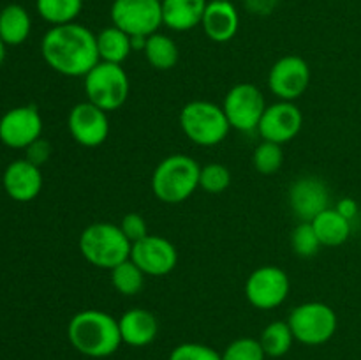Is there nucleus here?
Here are the masks:
<instances>
[{
    "mask_svg": "<svg viewBox=\"0 0 361 360\" xmlns=\"http://www.w3.org/2000/svg\"><path fill=\"white\" fill-rule=\"evenodd\" d=\"M41 53L53 71L71 78H85L101 62L97 35L76 21L49 28L41 41Z\"/></svg>",
    "mask_w": 361,
    "mask_h": 360,
    "instance_id": "nucleus-1",
    "label": "nucleus"
},
{
    "mask_svg": "<svg viewBox=\"0 0 361 360\" xmlns=\"http://www.w3.org/2000/svg\"><path fill=\"white\" fill-rule=\"evenodd\" d=\"M67 335L74 349L90 359L113 355L122 344L118 320L99 309H85L74 314Z\"/></svg>",
    "mask_w": 361,
    "mask_h": 360,
    "instance_id": "nucleus-2",
    "label": "nucleus"
},
{
    "mask_svg": "<svg viewBox=\"0 0 361 360\" xmlns=\"http://www.w3.org/2000/svg\"><path fill=\"white\" fill-rule=\"evenodd\" d=\"M201 166L196 159L173 154L162 159L152 175V191L164 203L175 205L189 200L200 187Z\"/></svg>",
    "mask_w": 361,
    "mask_h": 360,
    "instance_id": "nucleus-3",
    "label": "nucleus"
},
{
    "mask_svg": "<svg viewBox=\"0 0 361 360\" xmlns=\"http://www.w3.org/2000/svg\"><path fill=\"white\" fill-rule=\"evenodd\" d=\"M133 244L127 240L118 224L94 222L80 235V253L85 260L97 268L111 270L130 258Z\"/></svg>",
    "mask_w": 361,
    "mask_h": 360,
    "instance_id": "nucleus-4",
    "label": "nucleus"
},
{
    "mask_svg": "<svg viewBox=\"0 0 361 360\" xmlns=\"http://www.w3.org/2000/svg\"><path fill=\"white\" fill-rule=\"evenodd\" d=\"M180 127L192 143L215 147L228 138L229 126L222 106L210 101H190L180 113Z\"/></svg>",
    "mask_w": 361,
    "mask_h": 360,
    "instance_id": "nucleus-5",
    "label": "nucleus"
},
{
    "mask_svg": "<svg viewBox=\"0 0 361 360\" xmlns=\"http://www.w3.org/2000/svg\"><path fill=\"white\" fill-rule=\"evenodd\" d=\"M83 87L87 101L108 113L122 108L129 97V76L120 64L99 62L85 74Z\"/></svg>",
    "mask_w": 361,
    "mask_h": 360,
    "instance_id": "nucleus-6",
    "label": "nucleus"
},
{
    "mask_svg": "<svg viewBox=\"0 0 361 360\" xmlns=\"http://www.w3.org/2000/svg\"><path fill=\"white\" fill-rule=\"evenodd\" d=\"M295 341L307 346H321L330 341L338 327L337 313L324 302L296 306L288 318Z\"/></svg>",
    "mask_w": 361,
    "mask_h": 360,
    "instance_id": "nucleus-7",
    "label": "nucleus"
},
{
    "mask_svg": "<svg viewBox=\"0 0 361 360\" xmlns=\"http://www.w3.org/2000/svg\"><path fill=\"white\" fill-rule=\"evenodd\" d=\"M109 14L113 25L130 37H148L164 25L161 0H115Z\"/></svg>",
    "mask_w": 361,
    "mask_h": 360,
    "instance_id": "nucleus-8",
    "label": "nucleus"
},
{
    "mask_svg": "<svg viewBox=\"0 0 361 360\" xmlns=\"http://www.w3.org/2000/svg\"><path fill=\"white\" fill-rule=\"evenodd\" d=\"M222 109L231 129L250 133L259 126L261 116L267 109V101L256 85L238 83L226 94Z\"/></svg>",
    "mask_w": 361,
    "mask_h": 360,
    "instance_id": "nucleus-9",
    "label": "nucleus"
},
{
    "mask_svg": "<svg viewBox=\"0 0 361 360\" xmlns=\"http://www.w3.org/2000/svg\"><path fill=\"white\" fill-rule=\"evenodd\" d=\"M291 289L288 274L275 265L256 268L245 281V296L256 309L270 311L286 302Z\"/></svg>",
    "mask_w": 361,
    "mask_h": 360,
    "instance_id": "nucleus-10",
    "label": "nucleus"
},
{
    "mask_svg": "<svg viewBox=\"0 0 361 360\" xmlns=\"http://www.w3.org/2000/svg\"><path fill=\"white\" fill-rule=\"evenodd\" d=\"M310 85V67L298 55H286L271 66L268 73L270 92L279 101H291L302 97Z\"/></svg>",
    "mask_w": 361,
    "mask_h": 360,
    "instance_id": "nucleus-11",
    "label": "nucleus"
},
{
    "mask_svg": "<svg viewBox=\"0 0 361 360\" xmlns=\"http://www.w3.org/2000/svg\"><path fill=\"white\" fill-rule=\"evenodd\" d=\"M67 127H69L71 136L81 147H99L109 136L108 112L90 101L78 102L67 116Z\"/></svg>",
    "mask_w": 361,
    "mask_h": 360,
    "instance_id": "nucleus-12",
    "label": "nucleus"
},
{
    "mask_svg": "<svg viewBox=\"0 0 361 360\" xmlns=\"http://www.w3.org/2000/svg\"><path fill=\"white\" fill-rule=\"evenodd\" d=\"M130 260L143 270L145 275L162 277L175 270L178 263L176 247L161 235H148L130 247Z\"/></svg>",
    "mask_w": 361,
    "mask_h": 360,
    "instance_id": "nucleus-13",
    "label": "nucleus"
},
{
    "mask_svg": "<svg viewBox=\"0 0 361 360\" xmlns=\"http://www.w3.org/2000/svg\"><path fill=\"white\" fill-rule=\"evenodd\" d=\"M41 133L42 119L34 104L16 106L0 119V141L11 148H27Z\"/></svg>",
    "mask_w": 361,
    "mask_h": 360,
    "instance_id": "nucleus-14",
    "label": "nucleus"
},
{
    "mask_svg": "<svg viewBox=\"0 0 361 360\" xmlns=\"http://www.w3.org/2000/svg\"><path fill=\"white\" fill-rule=\"evenodd\" d=\"M302 126L303 115L298 106L291 101H279L267 106L257 126V133L264 141L284 145L298 136Z\"/></svg>",
    "mask_w": 361,
    "mask_h": 360,
    "instance_id": "nucleus-15",
    "label": "nucleus"
},
{
    "mask_svg": "<svg viewBox=\"0 0 361 360\" xmlns=\"http://www.w3.org/2000/svg\"><path fill=\"white\" fill-rule=\"evenodd\" d=\"M289 207L302 222H312L323 210L330 208V191L317 176H300L289 187Z\"/></svg>",
    "mask_w": 361,
    "mask_h": 360,
    "instance_id": "nucleus-16",
    "label": "nucleus"
},
{
    "mask_svg": "<svg viewBox=\"0 0 361 360\" xmlns=\"http://www.w3.org/2000/svg\"><path fill=\"white\" fill-rule=\"evenodd\" d=\"M4 189L9 198L20 203L35 200L42 189L41 168L28 159L13 161L4 172Z\"/></svg>",
    "mask_w": 361,
    "mask_h": 360,
    "instance_id": "nucleus-17",
    "label": "nucleus"
},
{
    "mask_svg": "<svg viewBox=\"0 0 361 360\" xmlns=\"http://www.w3.org/2000/svg\"><path fill=\"white\" fill-rule=\"evenodd\" d=\"M201 27L214 42H228L236 35L240 16L231 0H212L204 9Z\"/></svg>",
    "mask_w": 361,
    "mask_h": 360,
    "instance_id": "nucleus-18",
    "label": "nucleus"
},
{
    "mask_svg": "<svg viewBox=\"0 0 361 360\" xmlns=\"http://www.w3.org/2000/svg\"><path fill=\"white\" fill-rule=\"evenodd\" d=\"M118 328L122 342L133 348H143L157 337L159 323L154 313L136 307V309L126 311L118 318Z\"/></svg>",
    "mask_w": 361,
    "mask_h": 360,
    "instance_id": "nucleus-19",
    "label": "nucleus"
},
{
    "mask_svg": "<svg viewBox=\"0 0 361 360\" xmlns=\"http://www.w3.org/2000/svg\"><path fill=\"white\" fill-rule=\"evenodd\" d=\"M162 23L175 32H187L201 25L207 0H161Z\"/></svg>",
    "mask_w": 361,
    "mask_h": 360,
    "instance_id": "nucleus-20",
    "label": "nucleus"
},
{
    "mask_svg": "<svg viewBox=\"0 0 361 360\" xmlns=\"http://www.w3.org/2000/svg\"><path fill=\"white\" fill-rule=\"evenodd\" d=\"M314 229L319 236L321 246L338 247L351 236V221L345 219L337 208H326L312 221Z\"/></svg>",
    "mask_w": 361,
    "mask_h": 360,
    "instance_id": "nucleus-21",
    "label": "nucleus"
},
{
    "mask_svg": "<svg viewBox=\"0 0 361 360\" xmlns=\"http://www.w3.org/2000/svg\"><path fill=\"white\" fill-rule=\"evenodd\" d=\"M32 20L20 4H9L0 11V39L6 46H18L30 35Z\"/></svg>",
    "mask_w": 361,
    "mask_h": 360,
    "instance_id": "nucleus-22",
    "label": "nucleus"
},
{
    "mask_svg": "<svg viewBox=\"0 0 361 360\" xmlns=\"http://www.w3.org/2000/svg\"><path fill=\"white\" fill-rule=\"evenodd\" d=\"M97 52L101 62H111L122 66L123 60L133 53L130 35L120 30L115 25L102 28L97 34Z\"/></svg>",
    "mask_w": 361,
    "mask_h": 360,
    "instance_id": "nucleus-23",
    "label": "nucleus"
},
{
    "mask_svg": "<svg viewBox=\"0 0 361 360\" xmlns=\"http://www.w3.org/2000/svg\"><path fill=\"white\" fill-rule=\"evenodd\" d=\"M145 56H147L148 64L157 71H169L178 64L180 52L176 42L173 41L169 35L155 32V34L148 35L147 42H145Z\"/></svg>",
    "mask_w": 361,
    "mask_h": 360,
    "instance_id": "nucleus-24",
    "label": "nucleus"
},
{
    "mask_svg": "<svg viewBox=\"0 0 361 360\" xmlns=\"http://www.w3.org/2000/svg\"><path fill=\"white\" fill-rule=\"evenodd\" d=\"M35 9L42 20L56 27L74 23L83 11V0H35Z\"/></svg>",
    "mask_w": 361,
    "mask_h": 360,
    "instance_id": "nucleus-25",
    "label": "nucleus"
},
{
    "mask_svg": "<svg viewBox=\"0 0 361 360\" xmlns=\"http://www.w3.org/2000/svg\"><path fill=\"white\" fill-rule=\"evenodd\" d=\"M259 342L267 356L279 359V356H284L291 349L293 342H295V335H293L288 321H274V323L267 325L264 330L261 332Z\"/></svg>",
    "mask_w": 361,
    "mask_h": 360,
    "instance_id": "nucleus-26",
    "label": "nucleus"
},
{
    "mask_svg": "<svg viewBox=\"0 0 361 360\" xmlns=\"http://www.w3.org/2000/svg\"><path fill=\"white\" fill-rule=\"evenodd\" d=\"M111 284L120 295L134 296L143 289L145 274L133 260H126L111 268Z\"/></svg>",
    "mask_w": 361,
    "mask_h": 360,
    "instance_id": "nucleus-27",
    "label": "nucleus"
},
{
    "mask_svg": "<svg viewBox=\"0 0 361 360\" xmlns=\"http://www.w3.org/2000/svg\"><path fill=\"white\" fill-rule=\"evenodd\" d=\"M254 168L263 175H274L281 169L284 162V154H282V145L274 143V141H261L252 154Z\"/></svg>",
    "mask_w": 361,
    "mask_h": 360,
    "instance_id": "nucleus-28",
    "label": "nucleus"
},
{
    "mask_svg": "<svg viewBox=\"0 0 361 360\" xmlns=\"http://www.w3.org/2000/svg\"><path fill=\"white\" fill-rule=\"evenodd\" d=\"M231 184V173L221 162H210L201 166L200 187L210 194H221Z\"/></svg>",
    "mask_w": 361,
    "mask_h": 360,
    "instance_id": "nucleus-29",
    "label": "nucleus"
},
{
    "mask_svg": "<svg viewBox=\"0 0 361 360\" xmlns=\"http://www.w3.org/2000/svg\"><path fill=\"white\" fill-rule=\"evenodd\" d=\"M291 247L293 253L302 258L316 256L317 251L321 249L319 236L314 229L312 222H300L291 233Z\"/></svg>",
    "mask_w": 361,
    "mask_h": 360,
    "instance_id": "nucleus-30",
    "label": "nucleus"
},
{
    "mask_svg": "<svg viewBox=\"0 0 361 360\" xmlns=\"http://www.w3.org/2000/svg\"><path fill=\"white\" fill-rule=\"evenodd\" d=\"M267 353H264L263 346H261L259 339L252 337H240L229 342L228 348L222 353V360H264Z\"/></svg>",
    "mask_w": 361,
    "mask_h": 360,
    "instance_id": "nucleus-31",
    "label": "nucleus"
},
{
    "mask_svg": "<svg viewBox=\"0 0 361 360\" xmlns=\"http://www.w3.org/2000/svg\"><path fill=\"white\" fill-rule=\"evenodd\" d=\"M169 360H222V355L201 342H183L173 349Z\"/></svg>",
    "mask_w": 361,
    "mask_h": 360,
    "instance_id": "nucleus-32",
    "label": "nucleus"
},
{
    "mask_svg": "<svg viewBox=\"0 0 361 360\" xmlns=\"http://www.w3.org/2000/svg\"><path fill=\"white\" fill-rule=\"evenodd\" d=\"M118 226L130 244L140 242L141 239L150 235V233H148V226H147V221H145V217L143 215L136 214V212H130V214L123 215Z\"/></svg>",
    "mask_w": 361,
    "mask_h": 360,
    "instance_id": "nucleus-33",
    "label": "nucleus"
},
{
    "mask_svg": "<svg viewBox=\"0 0 361 360\" xmlns=\"http://www.w3.org/2000/svg\"><path fill=\"white\" fill-rule=\"evenodd\" d=\"M49 155H51V145L42 140V138H39V140H35L34 143L27 147V159L35 166L44 164Z\"/></svg>",
    "mask_w": 361,
    "mask_h": 360,
    "instance_id": "nucleus-34",
    "label": "nucleus"
},
{
    "mask_svg": "<svg viewBox=\"0 0 361 360\" xmlns=\"http://www.w3.org/2000/svg\"><path fill=\"white\" fill-rule=\"evenodd\" d=\"M243 6L247 7V11L254 14H270L275 9V6L279 4V0H242Z\"/></svg>",
    "mask_w": 361,
    "mask_h": 360,
    "instance_id": "nucleus-35",
    "label": "nucleus"
},
{
    "mask_svg": "<svg viewBox=\"0 0 361 360\" xmlns=\"http://www.w3.org/2000/svg\"><path fill=\"white\" fill-rule=\"evenodd\" d=\"M335 208H337L345 219H349V221H353V219L356 217V214H358V205H356V201L351 200V198H344V200H341Z\"/></svg>",
    "mask_w": 361,
    "mask_h": 360,
    "instance_id": "nucleus-36",
    "label": "nucleus"
},
{
    "mask_svg": "<svg viewBox=\"0 0 361 360\" xmlns=\"http://www.w3.org/2000/svg\"><path fill=\"white\" fill-rule=\"evenodd\" d=\"M4 59H6V44H4V41L0 39V66H2Z\"/></svg>",
    "mask_w": 361,
    "mask_h": 360,
    "instance_id": "nucleus-37",
    "label": "nucleus"
}]
</instances>
